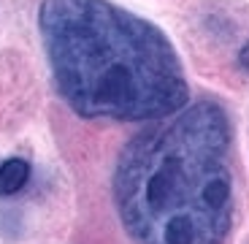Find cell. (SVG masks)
Wrapping results in <instances>:
<instances>
[{
	"mask_svg": "<svg viewBox=\"0 0 249 244\" xmlns=\"http://www.w3.org/2000/svg\"><path fill=\"white\" fill-rule=\"evenodd\" d=\"M233 131L214 100L160 119L117 157L114 204L136 244H225L233 225Z\"/></svg>",
	"mask_w": 249,
	"mask_h": 244,
	"instance_id": "obj_1",
	"label": "cell"
},
{
	"mask_svg": "<svg viewBox=\"0 0 249 244\" xmlns=\"http://www.w3.org/2000/svg\"><path fill=\"white\" fill-rule=\"evenodd\" d=\"M54 84L84 119L160 122L190 98L168 36L108 0H44L38 11Z\"/></svg>",
	"mask_w": 249,
	"mask_h": 244,
	"instance_id": "obj_2",
	"label": "cell"
},
{
	"mask_svg": "<svg viewBox=\"0 0 249 244\" xmlns=\"http://www.w3.org/2000/svg\"><path fill=\"white\" fill-rule=\"evenodd\" d=\"M30 179V163L22 157H8L0 163V195H14Z\"/></svg>",
	"mask_w": 249,
	"mask_h": 244,
	"instance_id": "obj_3",
	"label": "cell"
},
{
	"mask_svg": "<svg viewBox=\"0 0 249 244\" xmlns=\"http://www.w3.org/2000/svg\"><path fill=\"white\" fill-rule=\"evenodd\" d=\"M238 63H241V68L249 74V44L241 49V55H238Z\"/></svg>",
	"mask_w": 249,
	"mask_h": 244,
	"instance_id": "obj_4",
	"label": "cell"
}]
</instances>
